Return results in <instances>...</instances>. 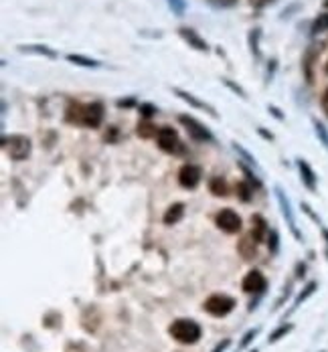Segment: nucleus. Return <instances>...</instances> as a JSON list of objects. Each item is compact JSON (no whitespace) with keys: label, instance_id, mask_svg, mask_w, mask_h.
I'll return each instance as SVG.
<instances>
[{"label":"nucleus","instance_id":"f257e3e1","mask_svg":"<svg viewBox=\"0 0 328 352\" xmlns=\"http://www.w3.org/2000/svg\"><path fill=\"white\" fill-rule=\"evenodd\" d=\"M168 334L178 342V344H197L203 336V330L198 326V322L191 320V318H178L170 324Z\"/></svg>","mask_w":328,"mask_h":352},{"label":"nucleus","instance_id":"f03ea898","mask_svg":"<svg viewBox=\"0 0 328 352\" xmlns=\"http://www.w3.org/2000/svg\"><path fill=\"white\" fill-rule=\"evenodd\" d=\"M235 306H237L235 298H231L227 293H213V295H209L205 300L203 310L207 314L215 316V318H225V316H229L231 312L235 310Z\"/></svg>","mask_w":328,"mask_h":352},{"label":"nucleus","instance_id":"7ed1b4c3","mask_svg":"<svg viewBox=\"0 0 328 352\" xmlns=\"http://www.w3.org/2000/svg\"><path fill=\"white\" fill-rule=\"evenodd\" d=\"M2 146H4L6 154L16 162L27 160V156L31 154V140H29L27 136H23V134L4 136V138H2Z\"/></svg>","mask_w":328,"mask_h":352},{"label":"nucleus","instance_id":"20e7f679","mask_svg":"<svg viewBox=\"0 0 328 352\" xmlns=\"http://www.w3.org/2000/svg\"><path fill=\"white\" fill-rule=\"evenodd\" d=\"M178 122L185 126V129H187V134H189L191 140H195V142H215V136L209 132V128L203 126V124H201L198 120H195L193 116L180 114V116H178Z\"/></svg>","mask_w":328,"mask_h":352},{"label":"nucleus","instance_id":"39448f33","mask_svg":"<svg viewBox=\"0 0 328 352\" xmlns=\"http://www.w3.org/2000/svg\"><path fill=\"white\" fill-rule=\"evenodd\" d=\"M156 142H158L160 150L168 152V154H180V152L185 150V146H183V142H180L176 129L168 128V126H162V128L158 129Z\"/></svg>","mask_w":328,"mask_h":352},{"label":"nucleus","instance_id":"423d86ee","mask_svg":"<svg viewBox=\"0 0 328 352\" xmlns=\"http://www.w3.org/2000/svg\"><path fill=\"white\" fill-rule=\"evenodd\" d=\"M215 223H217V227H219L223 233L233 235V233H239V231H241L243 221H241V217H239L233 209H223V211H219V213H217Z\"/></svg>","mask_w":328,"mask_h":352},{"label":"nucleus","instance_id":"0eeeda50","mask_svg":"<svg viewBox=\"0 0 328 352\" xmlns=\"http://www.w3.org/2000/svg\"><path fill=\"white\" fill-rule=\"evenodd\" d=\"M276 191V198H278V202H280V209H282V215H284V219L288 221V227H290V231H292V235H294L298 241H304V237H302V233L298 231V227H296V219H294V213H292V207H290V200H288V196H286V192L282 191V187H276L274 189Z\"/></svg>","mask_w":328,"mask_h":352},{"label":"nucleus","instance_id":"6e6552de","mask_svg":"<svg viewBox=\"0 0 328 352\" xmlns=\"http://www.w3.org/2000/svg\"><path fill=\"white\" fill-rule=\"evenodd\" d=\"M265 288H267V280H265V275H263L260 269L247 271L245 277H243V282H241V289L245 293H258V295H262L263 291H265Z\"/></svg>","mask_w":328,"mask_h":352},{"label":"nucleus","instance_id":"1a4fd4ad","mask_svg":"<svg viewBox=\"0 0 328 352\" xmlns=\"http://www.w3.org/2000/svg\"><path fill=\"white\" fill-rule=\"evenodd\" d=\"M103 103L101 101H92L85 105L83 109V120H81V126H87V128H99L101 122H103Z\"/></svg>","mask_w":328,"mask_h":352},{"label":"nucleus","instance_id":"9d476101","mask_svg":"<svg viewBox=\"0 0 328 352\" xmlns=\"http://www.w3.org/2000/svg\"><path fill=\"white\" fill-rule=\"evenodd\" d=\"M201 168L198 166H195V164H185L180 170H178V182H180V187H185V189H189V191H193V189H197L198 182H201Z\"/></svg>","mask_w":328,"mask_h":352},{"label":"nucleus","instance_id":"9b49d317","mask_svg":"<svg viewBox=\"0 0 328 352\" xmlns=\"http://www.w3.org/2000/svg\"><path fill=\"white\" fill-rule=\"evenodd\" d=\"M296 166H298L302 184H304L310 192L318 191V176H316V172L312 170V166L304 160V158H296Z\"/></svg>","mask_w":328,"mask_h":352},{"label":"nucleus","instance_id":"f8f14e48","mask_svg":"<svg viewBox=\"0 0 328 352\" xmlns=\"http://www.w3.org/2000/svg\"><path fill=\"white\" fill-rule=\"evenodd\" d=\"M172 94L174 96H178L185 103H189L191 107H195V109H205L209 116H213V118H219V114L215 112V107L213 105H209L207 101H203V99H198L197 96H193V94H189V91H185V89H180V87H172Z\"/></svg>","mask_w":328,"mask_h":352},{"label":"nucleus","instance_id":"ddd939ff","mask_svg":"<svg viewBox=\"0 0 328 352\" xmlns=\"http://www.w3.org/2000/svg\"><path fill=\"white\" fill-rule=\"evenodd\" d=\"M178 34L189 43V47H193V49H197V51H203V53L209 51L207 41H205L195 29H191V27H180V29H178Z\"/></svg>","mask_w":328,"mask_h":352},{"label":"nucleus","instance_id":"4468645a","mask_svg":"<svg viewBox=\"0 0 328 352\" xmlns=\"http://www.w3.org/2000/svg\"><path fill=\"white\" fill-rule=\"evenodd\" d=\"M267 233H269V227L265 223L262 215H253L251 217V237L256 239V243H263L267 239Z\"/></svg>","mask_w":328,"mask_h":352},{"label":"nucleus","instance_id":"2eb2a0df","mask_svg":"<svg viewBox=\"0 0 328 352\" xmlns=\"http://www.w3.org/2000/svg\"><path fill=\"white\" fill-rule=\"evenodd\" d=\"M19 51L21 53H33V55H41V57H47V59H57L59 53L47 45H19Z\"/></svg>","mask_w":328,"mask_h":352},{"label":"nucleus","instance_id":"dca6fc26","mask_svg":"<svg viewBox=\"0 0 328 352\" xmlns=\"http://www.w3.org/2000/svg\"><path fill=\"white\" fill-rule=\"evenodd\" d=\"M316 289H318V282H308V284L304 286V289H302V291L296 295V300L292 302V308H290L286 314L290 316L292 312H296V310H298V308H300V306H302V304H304V302H306V300H308V298H310V295H312Z\"/></svg>","mask_w":328,"mask_h":352},{"label":"nucleus","instance_id":"f3484780","mask_svg":"<svg viewBox=\"0 0 328 352\" xmlns=\"http://www.w3.org/2000/svg\"><path fill=\"white\" fill-rule=\"evenodd\" d=\"M185 217V205L183 202H174V205H170L168 207V211L164 213V225H168V227H172V225H176L180 219Z\"/></svg>","mask_w":328,"mask_h":352},{"label":"nucleus","instance_id":"a211bd4d","mask_svg":"<svg viewBox=\"0 0 328 352\" xmlns=\"http://www.w3.org/2000/svg\"><path fill=\"white\" fill-rule=\"evenodd\" d=\"M83 109H85L83 103H79V101H69V105H67V109H65L67 122H71V124H81V120H83Z\"/></svg>","mask_w":328,"mask_h":352},{"label":"nucleus","instance_id":"6ab92c4d","mask_svg":"<svg viewBox=\"0 0 328 352\" xmlns=\"http://www.w3.org/2000/svg\"><path fill=\"white\" fill-rule=\"evenodd\" d=\"M65 59L69 63L79 65V67H87V69H99V67H101V63H99L98 59H89V57L79 55V53H69Z\"/></svg>","mask_w":328,"mask_h":352},{"label":"nucleus","instance_id":"aec40b11","mask_svg":"<svg viewBox=\"0 0 328 352\" xmlns=\"http://www.w3.org/2000/svg\"><path fill=\"white\" fill-rule=\"evenodd\" d=\"M239 253L243 255V259L256 257V253H258V243H256V239H253V237L241 239V241H239Z\"/></svg>","mask_w":328,"mask_h":352},{"label":"nucleus","instance_id":"412c9836","mask_svg":"<svg viewBox=\"0 0 328 352\" xmlns=\"http://www.w3.org/2000/svg\"><path fill=\"white\" fill-rule=\"evenodd\" d=\"M209 191L213 192L215 196H227L229 194V187H227V182L221 176H213L209 180Z\"/></svg>","mask_w":328,"mask_h":352},{"label":"nucleus","instance_id":"4be33fe9","mask_svg":"<svg viewBox=\"0 0 328 352\" xmlns=\"http://www.w3.org/2000/svg\"><path fill=\"white\" fill-rule=\"evenodd\" d=\"M294 330V324H280L269 336H267V344H276L278 340H282V338H286L290 332Z\"/></svg>","mask_w":328,"mask_h":352},{"label":"nucleus","instance_id":"5701e85b","mask_svg":"<svg viewBox=\"0 0 328 352\" xmlns=\"http://www.w3.org/2000/svg\"><path fill=\"white\" fill-rule=\"evenodd\" d=\"M260 39H262V29H260V27L251 29V32H249V49H251V55H253L256 59H262V51H260Z\"/></svg>","mask_w":328,"mask_h":352},{"label":"nucleus","instance_id":"b1692460","mask_svg":"<svg viewBox=\"0 0 328 352\" xmlns=\"http://www.w3.org/2000/svg\"><path fill=\"white\" fill-rule=\"evenodd\" d=\"M158 129L160 128H156L154 124H150V122L146 120V122H140V124H138V129H136V132H138L140 138L148 140V138H156V136H158Z\"/></svg>","mask_w":328,"mask_h":352},{"label":"nucleus","instance_id":"393cba45","mask_svg":"<svg viewBox=\"0 0 328 352\" xmlns=\"http://www.w3.org/2000/svg\"><path fill=\"white\" fill-rule=\"evenodd\" d=\"M231 148H233V150H235V152H237V154H239V156H241L243 160L247 162V164H249V166H251L253 170H260V164H258V160H256V156H251V154H249V152H247V150H245V148H243L241 144L233 142V146H231Z\"/></svg>","mask_w":328,"mask_h":352},{"label":"nucleus","instance_id":"a878e982","mask_svg":"<svg viewBox=\"0 0 328 352\" xmlns=\"http://www.w3.org/2000/svg\"><path fill=\"white\" fill-rule=\"evenodd\" d=\"M265 243H267V249H269L271 255H278V253H280V233H278L276 229H269Z\"/></svg>","mask_w":328,"mask_h":352},{"label":"nucleus","instance_id":"bb28decb","mask_svg":"<svg viewBox=\"0 0 328 352\" xmlns=\"http://www.w3.org/2000/svg\"><path fill=\"white\" fill-rule=\"evenodd\" d=\"M235 192H237V198H239L241 202H249L251 196H253V189H251L249 182H239V184L235 187Z\"/></svg>","mask_w":328,"mask_h":352},{"label":"nucleus","instance_id":"cd10ccee","mask_svg":"<svg viewBox=\"0 0 328 352\" xmlns=\"http://www.w3.org/2000/svg\"><path fill=\"white\" fill-rule=\"evenodd\" d=\"M328 31V12H320L312 23V34Z\"/></svg>","mask_w":328,"mask_h":352},{"label":"nucleus","instance_id":"c85d7f7f","mask_svg":"<svg viewBox=\"0 0 328 352\" xmlns=\"http://www.w3.org/2000/svg\"><path fill=\"white\" fill-rule=\"evenodd\" d=\"M166 4L172 10V14L185 16V12H187V0H166Z\"/></svg>","mask_w":328,"mask_h":352},{"label":"nucleus","instance_id":"c756f323","mask_svg":"<svg viewBox=\"0 0 328 352\" xmlns=\"http://www.w3.org/2000/svg\"><path fill=\"white\" fill-rule=\"evenodd\" d=\"M221 83L225 85V87H229L231 91L235 94V96H239L241 99H247V94H245V89L239 85V83H235V81H231V79H227V77H223L221 79Z\"/></svg>","mask_w":328,"mask_h":352},{"label":"nucleus","instance_id":"7c9ffc66","mask_svg":"<svg viewBox=\"0 0 328 352\" xmlns=\"http://www.w3.org/2000/svg\"><path fill=\"white\" fill-rule=\"evenodd\" d=\"M260 334V328H251V330H247L245 334H243V338H241V342H239V350H243V348H247L253 340H256V336Z\"/></svg>","mask_w":328,"mask_h":352},{"label":"nucleus","instance_id":"2f4dec72","mask_svg":"<svg viewBox=\"0 0 328 352\" xmlns=\"http://www.w3.org/2000/svg\"><path fill=\"white\" fill-rule=\"evenodd\" d=\"M138 112H140V116H142L144 120H150L152 116H156L158 107L152 105V103H140V105H138Z\"/></svg>","mask_w":328,"mask_h":352},{"label":"nucleus","instance_id":"473e14b6","mask_svg":"<svg viewBox=\"0 0 328 352\" xmlns=\"http://www.w3.org/2000/svg\"><path fill=\"white\" fill-rule=\"evenodd\" d=\"M239 166H241V170L245 172V176H247V182H249V184H253V189H260V187H262V180H260V178L253 174V170H251L249 166H245L243 162H239Z\"/></svg>","mask_w":328,"mask_h":352},{"label":"nucleus","instance_id":"72a5a7b5","mask_svg":"<svg viewBox=\"0 0 328 352\" xmlns=\"http://www.w3.org/2000/svg\"><path fill=\"white\" fill-rule=\"evenodd\" d=\"M314 57H316V53L314 51H308L306 53V57H304V71H306V79H308V83H312V61H314Z\"/></svg>","mask_w":328,"mask_h":352},{"label":"nucleus","instance_id":"f704fd0d","mask_svg":"<svg viewBox=\"0 0 328 352\" xmlns=\"http://www.w3.org/2000/svg\"><path fill=\"white\" fill-rule=\"evenodd\" d=\"M207 4L219 10V8H233V6H237V0H207Z\"/></svg>","mask_w":328,"mask_h":352},{"label":"nucleus","instance_id":"c9c22d12","mask_svg":"<svg viewBox=\"0 0 328 352\" xmlns=\"http://www.w3.org/2000/svg\"><path fill=\"white\" fill-rule=\"evenodd\" d=\"M314 128H316V134L320 136V140L324 142V146L328 148V134H326V129H324V126H322L318 120H314Z\"/></svg>","mask_w":328,"mask_h":352},{"label":"nucleus","instance_id":"e433bc0d","mask_svg":"<svg viewBox=\"0 0 328 352\" xmlns=\"http://www.w3.org/2000/svg\"><path fill=\"white\" fill-rule=\"evenodd\" d=\"M302 211H304V213H306V215H308V217H310V219H312L314 223L320 225V217H318V215H316V213L312 211V207H310L308 202H302Z\"/></svg>","mask_w":328,"mask_h":352},{"label":"nucleus","instance_id":"4c0bfd02","mask_svg":"<svg viewBox=\"0 0 328 352\" xmlns=\"http://www.w3.org/2000/svg\"><path fill=\"white\" fill-rule=\"evenodd\" d=\"M290 293H292V288H290V286H288V288L284 289V293H282V295H280V300H278V302H276V306H274V310H280V308H282V304H284V302H286V300H288V298H290Z\"/></svg>","mask_w":328,"mask_h":352},{"label":"nucleus","instance_id":"58836bf2","mask_svg":"<svg viewBox=\"0 0 328 352\" xmlns=\"http://www.w3.org/2000/svg\"><path fill=\"white\" fill-rule=\"evenodd\" d=\"M267 112H269L276 120H280V122H284V120H286V116L282 114V109H280V107H276V105H267Z\"/></svg>","mask_w":328,"mask_h":352},{"label":"nucleus","instance_id":"ea45409f","mask_svg":"<svg viewBox=\"0 0 328 352\" xmlns=\"http://www.w3.org/2000/svg\"><path fill=\"white\" fill-rule=\"evenodd\" d=\"M116 105H118L120 109H122V107L126 109V107H132V105H136V99H134V97H128V99H118V101H116Z\"/></svg>","mask_w":328,"mask_h":352},{"label":"nucleus","instance_id":"a19ab883","mask_svg":"<svg viewBox=\"0 0 328 352\" xmlns=\"http://www.w3.org/2000/svg\"><path fill=\"white\" fill-rule=\"evenodd\" d=\"M276 67H278V61H276V59H271L269 65H267V75H265V77H267V83L271 81V77H274V73H276Z\"/></svg>","mask_w":328,"mask_h":352},{"label":"nucleus","instance_id":"79ce46f5","mask_svg":"<svg viewBox=\"0 0 328 352\" xmlns=\"http://www.w3.org/2000/svg\"><path fill=\"white\" fill-rule=\"evenodd\" d=\"M229 346H231V340H229V338H225L223 342H219V344L213 348V352H225L227 348H229Z\"/></svg>","mask_w":328,"mask_h":352},{"label":"nucleus","instance_id":"37998d69","mask_svg":"<svg viewBox=\"0 0 328 352\" xmlns=\"http://www.w3.org/2000/svg\"><path fill=\"white\" fill-rule=\"evenodd\" d=\"M258 134L262 136L263 140H267V142H274V140H276V136H274L271 132H267V129H263V128H258Z\"/></svg>","mask_w":328,"mask_h":352},{"label":"nucleus","instance_id":"c03bdc74","mask_svg":"<svg viewBox=\"0 0 328 352\" xmlns=\"http://www.w3.org/2000/svg\"><path fill=\"white\" fill-rule=\"evenodd\" d=\"M304 275H306V263H302V261H300V263L296 265V277H298V280H302Z\"/></svg>","mask_w":328,"mask_h":352},{"label":"nucleus","instance_id":"a18cd8bd","mask_svg":"<svg viewBox=\"0 0 328 352\" xmlns=\"http://www.w3.org/2000/svg\"><path fill=\"white\" fill-rule=\"evenodd\" d=\"M322 237H324V241H326V257H328V229L326 227H322Z\"/></svg>","mask_w":328,"mask_h":352},{"label":"nucleus","instance_id":"49530a36","mask_svg":"<svg viewBox=\"0 0 328 352\" xmlns=\"http://www.w3.org/2000/svg\"><path fill=\"white\" fill-rule=\"evenodd\" d=\"M324 101L328 103V87H326V91H324Z\"/></svg>","mask_w":328,"mask_h":352},{"label":"nucleus","instance_id":"de8ad7c7","mask_svg":"<svg viewBox=\"0 0 328 352\" xmlns=\"http://www.w3.org/2000/svg\"><path fill=\"white\" fill-rule=\"evenodd\" d=\"M324 73L328 75V61H326V65H324Z\"/></svg>","mask_w":328,"mask_h":352},{"label":"nucleus","instance_id":"09e8293b","mask_svg":"<svg viewBox=\"0 0 328 352\" xmlns=\"http://www.w3.org/2000/svg\"><path fill=\"white\" fill-rule=\"evenodd\" d=\"M324 6H326V8H328V0H324Z\"/></svg>","mask_w":328,"mask_h":352},{"label":"nucleus","instance_id":"8fccbe9b","mask_svg":"<svg viewBox=\"0 0 328 352\" xmlns=\"http://www.w3.org/2000/svg\"><path fill=\"white\" fill-rule=\"evenodd\" d=\"M249 352H260V350H258V348H253V350H249Z\"/></svg>","mask_w":328,"mask_h":352},{"label":"nucleus","instance_id":"3c124183","mask_svg":"<svg viewBox=\"0 0 328 352\" xmlns=\"http://www.w3.org/2000/svg\"><path fill=\"white\" fill-rule=\"evenodd\" d=\"M320 352H326V350H320Z\"/></svg>","mask_w":328,"mask_h":352}]
</instances>
